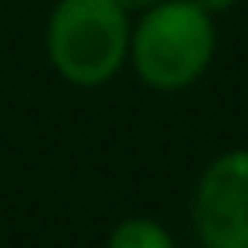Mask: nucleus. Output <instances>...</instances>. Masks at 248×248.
Segmentation results:
<instances>
[{"instance_id": "obj_1", "label": "nucleus", "mask_w": 248, "mask_h": 248, "mask_svg": "<svg viewBox=\"0 0 248 248\" xmlns=\"http://www.w3.org/2000/svg\"><path fill=\"white\" fill-rule=\"evenodd\" d=\"M48 58L82 89L109 82L129 51V21L116 0H58L48 17Z\"/></svg>"}, {"instance_id": "obj_2", "label": "nucleus", "mask_w": 248, "mask_h": 248, "mask_svg": "<svg viewBox=\"0 0 248 248\" xmlns=\"http://www.w3.org/2000/svg\"><path fill=\"white\" fill-rule=\"evenodd\" d=\"M133 65L153 89L173 92L201 78L214 55V28L194 0H163L150 7L133 34Z\"/></svg>"}, {"instance_id": "obj_3", "label": "nucleus", "mask_w": 248, "mask_h": 248, "mask_svg": "<svg viewBox=\"0 0 248 248\" xmlns=\"http://www.w3.org/2000/svg\"><path fill=\"white\" fill-rule=\"evenodd\" d=\"M190 214L204 248H248V150H231L201 173Z\"/></svg>"}, {"instance_id": "obj_4", "label": "nucleus", "mask_w": 248, "mask_h": 248, "mask_svg": "<svg viewBox=\"0 0 248 248\" xmlns=\"http://www.w3.org/2000/svg\"><path fill=\"white\" fill-rule=\"evenodd\" d=\"M109 248H173V238L153 217H126L112 228Z\"/></svg>"}, {"instance_id": "obj_5", "label": "nucleus", "mask_w": 248, "mask_h": 248, "mask_svg": "<svg viewBox=\"0 0 248 248\" xmlns=\"http://www.w3.org/2000/svg\"><path fill=\"white\" fill-rule=\"evenodd\" d=\"M116 4H119L123 11H150V7L163 4V0H116Z\"/></svg>"}, {"instance_id": "obj_6", "label": "nucleus", "mask_w": 248, "mask_h": 248, "mask_svg": "<svg viewBox=\"0 0 248 248\" xmlns=\"http://www.w3.org/2000/svg\"><path fill=\"white\" fill-rule=\"evenodd\" d=\"M194 4H197L201 11H224V7L234 4V0H194Z\"/></svg>"}]
</instances>
